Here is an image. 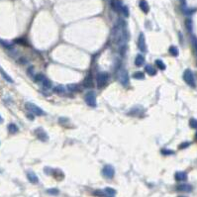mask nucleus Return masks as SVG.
Instances as JSON below:
<instances>
[{
  "mask_svg": "<svg viewBox=\"0 0 197 197\" xmlns=\"http://www.w3.org/2000/svg\"><path fill=\"white\" fill-rule=\"evenodd\" d=\"M112 37L114 40V43L118 46L120 49H124V47H126L127 40H128V33H127V27L126 23L124 22V20L119 19L117 24L115 25L114 29L112 31Z\"/></svg>",
  "mask_w": 197,
  "mask_h": 197,
  "instance_id": "nucleus-1",
  "label": "nucleus"
},
{
  "mask_svg": "<svg viewBox=\"0 0 197 197\" xmlns=\"http://www.w3.org/2000/svg\"><path fill=\"white\" fill-rule=\"evenodd\" d=\"M116 77L118 79V81L122 84L123 86H127L129 85V75L127 70L124 69L122 66H117L116 69Z\"/></svg>",
  "mask_w": 197,
  "mask_h": 197,
  "instance_id": "nucleus-2",
  "label": "nucleus"
},
{
  "mask_svg": "<svg viewBox=\"0 0 197 197\" xmlns=\"http://www.w3.org/2000/svg\"><path fill=\"white\" fill-rule=\"evenodd\" d=\"M109 77H110V75H109V73H98L97 74V86L99 87V88H102V87L106 86L108 83Z\"/></svg>",
  "mask_w": 197,
  "mask_h": 197,
  "instance_id": "nucleus-3",
  "label": "nucleus"
},
{
  "mask_svg": "<svg viewBox=\"0 0 197 197\" xmlns=\"http://www.w3.org/2000/svg\"><path fill=\"white\" fill-rule=\"evenodd\" d=\"M25 106H26V108H27V110H29L30 112H32L33 114H35L37 116H43V115L46 114L45 111L42 110L39 106L33 104V103H31V102H27V103L25 104Z\"/></svg>",
  "mask_w": 197,
  "mask_h": 197,
  "instance_id": "nucleus-4",
  "label": "nucleus"
},
{
  "mask_svg": "<svg viewBox=\"0 0 197 197\" xmlns=\"http://www.w3.org/2000/svg\"><path fill=\"white\" fill-rule=\"evenodd\" d=\"M86 104L90 107H96V95L93 91H88L84 96Z\"/></svg>",
  "mask_w": 197,
  "mask_h": 197,
  "instance_id": "nucleus-5",
  "label": "nucleus"
},
{
  "mask_svg": "<svg viewBox=\"0 0 197 197\" xmlns=\"http://www.w3.org/2000/svg\"><path fill=\"white\" fill-rule=\"evenodd\" d=\"M183 79L188 85H190L192 87H195V78H194V75H193V73L190 70H186L184 71Z\"/></svg>",
  "mask_w": 197,
  "mask_h": 197,
  "instance_id": "nucleus-6",
  "label": "nucleus"
},
{
  "mask_svg": "<svg viewBox=\"0 0 197 197\" xmlns=\"http://www.w3.org/2000/svg\"><path fill=\"white\" fill-rule=\"evenodd\" d=\"M102 174H103V176L106 177V178H109V179L113 178L115 174V169L112 165H107L104 166L103 169H102Z\"/></svg>",
  "mask_w": 197,
  "mask_h": 197,
  "instance_id": "nucleus-7",
  "label": "nucleus"
},
{
  "mask_svg": "<svg viewBox=\"0 0 197 197\" xmlns=\"http://www.w3.org/2000/svg\"><path fill=\"white\" fill-rule=\"evenodd\" d=\"M35 135L42 142H46L49 140V136L47 135L46 131H45L43 128H37L35 130Z\"/></svg>",
  "mask_w": 197,
  "mask_h": 197,
  "instance_id": "nucleus-8",
  "label": "nucleus"
},
{
  "mask_svg": "<svg viewBox=\"0 0 197 197\" xmlns=\"http://www.w3.org/2000/svg\"><path fill=\"white\" fill-rule=\"evenodd\" d=\"M138 48L139 50L142 53H146L147 52V45H146V39H145V35L143 33H141L139 35V39H138Z\"/></svg>",
  "mask_w": 197,
  "mask_h": 197,
  "instance_id": "nucleus-9",
  "label": "nucleus"
},
{
  "mask_svg": "<svg viewBox=\"0 0 197 197\" xmlns=\"http://www.w3.org/2000/svg\"><path fill=\"white\" fill-rule=\"evenodd\" d=\"M124 6L125 5L123 4L121 0H111V7L113 10L116 11V12L121 13V11H122Z\"/></svg>",
  "mask_w": 197,
  "mask_h": 197,
  "instance_id": "nucleus-10",
  "label": "nucleus"
},
{
  "mask_svg": "<svg viewBox=\"0 0 197 197\" xmlns=\"http://www.w3.org/2000/svg\"><path fill=\"white\" fill-rule=\"evenodd\" d=\"M139 7L144 13H149L150 7H149V4H148V2L146 1V0H140V1H139Z\"/></svg>",
  "mask_w": 197,
  "mask_h": 197,
  "instance_id": "nucleus-11",
  "label": "nucleus"
},
{
  "mask_svg": "<svg viewBox=\"0 0 197 197\" xmlns=\"http://www.w3.org/2000/svg\"><path fill=\"white\" fill-rule=\"evenodd\" d=\"M174 178L177 181H184L187 179V174L184 172H177L174 174Z\"/></svg>",
  "mask_w": 197,
  "mask_h": 197,
  "instance_id": "nucleus-12",
  "label": "nucleus"
},
{
  "mask_svg": "<svg viewBox=\"0 0 197 197\" xmlns=\"http://www.w3.org/2000/svg\"><path fill=\"white\" fill-rule=\"evenodd\" d=\"M27 178L29 179L30 182H32V183H38V181H39L38 176L33 172H31V170H29L27 172Z\"/></svg>",
  "mask_w": 197,
  "mask_h": 197,
  "instance_id": "nucleus-13",
  "label": "nucleus"
},
{
  "mask_svg": "<svg viewBox=\"0 0 197 197\" xmlns=\"http://www.w3.org/2000/svg\"><path fill=\"white\" fill-rule=\"evenodd\" d=\"M83 86L84 87H92L93 86V79H92V75L91 73H89L87 76L85 77L84 81H83Z\"/></svg>",
  "mask_w": 197,
  "mask_h": 197,
  "instance_id": "nucleus-14",
  "label": "nucleus"
},
{
  "mask_svg": "<svg viewBox=\"0 0 197 197\" xmlns=\"http://www.w3.org/2000/svg\"><path fill=\"white\" fill-rule=\"evenodd\" d=\"M145 70H146V73L151 75V76H154V75H156L157 74V70L156 69H155L154 66H151V64H148V66H145Z\"/></svg>",
  "mask_w": 197,
  "mask_h": 197,
  "instance_id": "nucleus-15",
  "label": "nucleus"
},
{
  "mask_svg": "<svg viewBox=\"0 0 197 197\" xmlns=\"http://www.w3.org/2000/svg\"><path fill=\"white\" fill-rule=\"evenodd\" d=\"M145 63V58L142 55H138L135 59V64L137 66H142Z\"/></svg>",
  "mask_w": 197,
  "mask_h": 197,
  "instance_id": "nucleus-16",
  "label": "nucleus"
},
{
  "mask_svg": "<svg viewBox=\"0 0 197 197\" xmlns=\"http://www.w3.org/2000/svg\"><path fill=\"white\" fill-rule=\"evenodd\" d=\"M177 190L179 191H184V192H190L192 190V186L188 184H181L177 186Z\"/></svg>",
  "mask_w": 197,
  "mask_h": 197,
  "instance_id": "nucleus-17",
  "label": "nucleus"
},
{
  "mask_svg": "<svg viewBox=\"0 0 197 197\" xmlns=\"http://www.w3.org/2000/svg\"><path fill=\"white\" fill-rule=\"evenodd\" d=\"M0 73H1L2 77L4 78L6 81H8V82H10V83H13V79L9 76V74H8V73H5V70H3L2 67H0Z\"/></svg>",
  "mask_w": 197,
  "mask_h": 197,
  "instance_id": "nucleus-18",
  "label": "nucleus"
},
{
  "mask_svg": "<svg viewBox=\"0 0 197 197\" xmlns=\"http://www.w3.org/2000/svg\"><path fill=\"white\" fill-rule=\"evenodd\" d=\"M8 131H9L10 134H16L17 132L19 131V129H18V127H17L16 124L11 123V124L8 125Z\"/></svg>",
  "mask_w": 197,
  "mask_h": 197,
  "instance_id": "nucleus-19",
  "label": "nucleus"
},
{
  "mask_svg": "<svg viewBox=\"0 0 197 197\" xmlns=\"http://www.w3.org/2000/svg\"><path fill=\"white\" fill-rule=\"evenodd\" d=\"M40 84L43 86V87H45V88H50V87L52 86V83H51V81L49 80V79L47 78V77H45L43 80H42L41 82H40Z\"/></svg>",
  "mask_w": 197,
  "mask_h": 197,
  "instance_id": "nucleus-20",
  "label": "nucleus"
},
{
  "mask_svg": "<svg viewBox=\"0 0 197 197\" xmlns=\"http://www.w3.org/2000/svg\"><path fill=\"white\" fill-rule=\"evenodd\" d=\"M156 66H157V67L158 69H160V70H165V63L162 62L161 59H156Z\"/></svg>",
  "mask_w": 197,
  "mask_h": 197,
  "instance_id": "nucleus-21",
  "label": "nucleus"
},
{
  "mask_svg": "<svg viewBox=\"0 0 197 197\" xmlns=\"http://www.w3.org/2000/svg\"><path fill=\"white\" fill-rule=\"evenodd\" d=\"M104 191L108 196H114L116 194V190L114 188H111V187H106L104 189Z\"/></svg>",
  "mask_w": 197,
  "mask_h": 197,
  "instance_id": "nucleus-22",
  "label": "nucleus"
},
{
  "mask_svg": "<svg viewBox=\"0 0 197 197\" xmlns=\"http://www.w3.org/2000/svg\"><path fill=\"white\" fill-rule=\"evenodd\" d=\"M169 54L172 55V56H176L177 55H178V50H177V48L174 47V46L169 47Z\"/></svg>",
  "mask_w": 197,
  "mask_h": 197,
  "instance_id": "nucleus-23",
  "label": "nucleus"
},
{
  "mask_svg": "<svg viewBox=\"0 0 197 197\" xmlns=\"http://www.w3.org/2000/svg\"><path fill=\"white\" fill-rule=\"evenodd\" d=\"M133 77L135 78V79H144L145 78V74H144L143 73H141V71H137V73H135L134 74H133Z\"/></svg>",
  "mask_w": 197,
  "mask_h": 197,
  "instance_id": "nucleus-24",
  "label": "nucleus"
},
{
  "mask_svg": "<svg viewBox=\"0 0 197 197\" xmlns=\"http://www.w3.org/2000/svg\"><path fill=\"white\" fill-rule=\"evenodd\" d=\"M54 91L58 94H63V93H64V88H63V86L58 85L54 88Z\"/></svg>",
  "mask_w": 197,
  "mask_h": 197,
  "instance_id": "nucleus-25",
  "label": "nucleus"
},
{
  "mask_svg": "<svg viewBox=\"0 0 197 197\" xmlns=\"http://www.w3.org/2000/svg\"><path fill=\"white\" fill-rule=\"evenodd\" d=\"M48 193H49V194H52V195H58L59 194V189H56V188L48 189Z\"/></svg>",
  "mask_w": 197,
  "mask_h": 197,
  "instance_id": "nucleus-26",
  "label": "nucleus"
},
{
  "mask_svg": "<svg viewBox=\"0 0 197 197\" xmlns=\"http://www.w3.org/2000/svg\"><path fill=\"white\" fill-rule=\"evenodd\" d=\"M185 25H186V28H187L188 31L191 32V30H192V23H191V20H190V19H186Z\"/></svg>",
  "mask_w": 197,
  "mask_h": 197,
  "instance_id": "nucleus-27",
  "label": "nucleus"
},
{
  "mask_svg": "<svg viewBox=\"0 0 197 197\" xmlns=\"http://www.w3.org/2000/svg\"><path fill=\"white\" fill-rule=\"evenodd\" d=\"M189 125H190L191 128H194V129L197 128V120L194 118L190 119V121H189Z\"/></svg>",
  "mask_w": 197,
  "mask_h": 197,
  "instance_id": "nucleus-28",
  "label": "nucleus"
},
{
  "mask_svg": "<svg viewBox=\"0 0 197 197\" xmlns=\"http://www.w3.org/2000/svg\"><path fill=\"white\" fill-rule=\"evenodd\" d=\"M67 89L70 90V91H76L78 89V87L76 84H69L67 85Z\"/></svg>",
  "mask_w": 197,
  "mask_h": 197,
  "instance_id": "nucleus-29",
  "label": "nucleus"
},
{
  "mask_svg": "<svg viewBox=\"0 0 197 197\" xmlns=\"http://www.w3.org/2000/svg\"><path fill=\"white\" fill-rule=\"evenodd\" d=\"M0 45H1V46H3L4 48H6V49H11V48H12V46H11V45H9L8 43H7V42H4V41H2V40H0Z\"/></svg>",
  "mask_w": 197,
  "mask_h": 197,
  "instance_id": "nucleus-30",
  "label": "nucleus"
},
{
  "mask_svg": "<svg viewBox=\"0 0 197 197\" xmlns=\"http://www.w3.org/2000/svg\"><path fill=\"white\" fill-rule=\"evenodd\" d=\"M121 13H122L125 17H128L129 16V10L127 8V6H124L123 7V9H122V11H121Z\"/></svg>",
  "mask_w": 197,
  "mask_h": 197,
  "instance_id": "nucleus-31",
  "label": "nucleus"
},
{
  "mask_svg": "<svg viewBox=\"0 0 197 197\" xmlns=\"http://www.w3.org/2000/svg\"><path fill=\"white\" fill-rule=\"evenodd\" d=\"M161 154H164V155H172L173 154V151H169V150H161Z\"/></svg>",
  "mask_w": 197,
  "mask_h": 197,
  "instance_id": "nucleus-32",
  "label": "nucleus"
},
{
  "mask_svg": "<svg viewBox=\"0 0 197 197\" xmlns=\"http://www.w3.org/2000/svg\"><path fill=\"white\" fill-rule=\"evenodd\" d=\"M189 145H190V144L189 143H187V142H185V143H182L181 144V145L179 146V149H185V148H187Z\"/></svg>",
  "mask_w": 197,
  "mask_h": 197,
  "instance_id": "nucleus-33",
  "label": "nucleus"
},
{
  "mask_svg": "<svg viewBox=\"0 0 197 197\" xmlns=\"http://www.w3.org/2000/svg\"><path fill=\"white\" fill-rule=\"evenodd\" d=\"M27 117H28V118H30V119H31V120H34V117H33V116H32L31 114H28V115H27Z\"/></svg>",
  "mask_w": 197,
  "mask_h": 197,
  "instance_id": "nucleus-34",
  "label": "nucleus"
},
{
  "mask_svg": "<svg viewBox=\"0 0 197 197\" xmlns=\"http://www.w3.org/2000/svg\"><path fill=\"white\" fill-rule=\"evenodd\" d=\"M3 122V119H2V117H1V115H0V123H2Z\"/></svg>",
  "mask_w": 197,
  "mask_h": 197,
  "instance_id": "nucleus-35",
  "label": "nucleus"
},
{
  "mask_svg": "<svg viewBox=\"0 0 197 197\" xmlns=\"http://www.w3.org/2000/svg\"><path fill=\"white\" fill-rule=\"evenodd\" d=\"M195 137H196V139H197V133H196V135H195Z\"/></svg>",
  "mask_w": 197,
  "mask_h": 197,
  "instance_id": "nucleus-36",
  "label": "nucleus"
},
{
  "mask_svg": "<svg viewBox=\"0 0 197 197\" xmlns=\"http://www.w3.org/2000/svg\"><path fill=\"white\" fill-rule=\"evenodd\" d=\"M179 197H183V196H179Z\"/></svg>",
  "mask_w": 197,
  "mask_h": 197,
  "instance_id": "nucleus-37",
  "label": "nucleus"
}]
</instances>
